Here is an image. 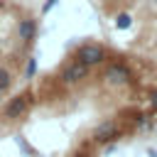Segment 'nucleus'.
<instances>
[{"mask_svg":"<svg viewBox=\"0 0 157 157\" xmlns=\"http://www.w3.org/2000/svg\"><path fill=\"white\" fill-rule=\"evenodd\" d=\"M37 32H39V25H37L34 17H22L17 22V39L22 44H32L37 39Z\"/></svg>","mask_w":157,"mask_h":157,"instance_id":"423d86ee","label":"nucleus"},{"mask_svg":"<svg viewBox=\"0 0 157 157\" xmlns=\"http://www.w3.org/2000/svg\"><path fill=\"white\" fill-rule=\"evenodd\" d=\"M15 142H17L20 147H22V152H25V155H34V150H32V147H29V145L25 142V137H20V135H17V137H15Z\"/></svg>","mask_w":157,"mask_h":157,"instance_id":"9d476101","label":"nucleus"},{"mask_svg":"<svg viewBox=\"0 0 157 157\" xmlns=\"http://www.w3.org/2000/svg\"><path fill=\"white\" fill-rule=\"evenodd\" d=\"M103 81L110 83V86H125V83L132 81V69H130L125 61H113V64L105 66Z\"/></svg>","mask_w":157,"mask_h":157,"instance_id":"7ed1b4c3","label":"nucleus"},{"mask_svg":"<svg viewBox=\"0 0 157 157\" xmlns=\"http://www.w3.org/2000/svg\"><path fill=\"white\" fill-rule=\"evenodd\" d=\"M56 5H59V0H47V2L42 5V15H47V12H52V10L56 7Z\"/></svg>","mask_w":157,"mask_h":157,"instance_id":"9b49d317","label":"nucleus"},{"mask_svg":"<svg viewBox=\"0 0 157 157\" xmlns=\"http://www.w3.org/2000/svg\"><path fill=\"white\" fill-rule=\"evenodd\" d=\"M10 86H12V74L5 66H0V93H5Z\"/></svg>","mask_w":157,"mask_h":157,"instance_id":"6e6552de","label":"nucleus"},{"mask_svg":"<svg viewBox=\"0 0 157 157\" xmlns=\"http://www.w3.org/2000/svg\"><path fill=\"white\" fill-rule=\"evenodd\" d=\"M150 103H152V108L157 110V91H152V93H150Z\"/></svg>","mask_w":157,"mask_h":157,"instance_id":"f8f14e48","label":"nucleus"},{"mask_svg":"<svg viewBox=\"0 0 157 157\" xmlns=\"http://www.w3.org/2000/svg\"><path fill=\"white\" fill-rule=\"evenodd\" d=\"M120 123L118 120H113V118H108V120H103V123H98L96 128H93V132H91V137H93V142H98V145H108V142H115L118 137H120Z\"/></svg>","mask_w":157,"mask_h":157,"instance_id":"20e7f679","label":"nucleus"},{"mask_svg":"<svg viewBox=\"0 0 157 157\" xmlns=\"http://www.w3.org/2000/svg\"><path fill=\"white\" fill-rule=\"evenodd\" d=\"M78 64H83L86 69H93V66H101V64H105V59H108V49L103 47V44H98V42H86V44H81L78 49H76V56H74Z\"/></svg>","mask_w":157,"mask_h":157,"instance_id":"f257e3e1","label":"nucleus"},{"mask_svg":"<svg viewBox=\"0 0 157 157\" xmlns=\"http://www.w3.org/2000/svg\"><path fill=\"white\" fill-rule=\"evenodd\" d=\"M37 74V56H27V64H25V78H34Z\"/></svg>","mask_w":157,"mask_h":157,"instance_id":"1a4fd4ad","label":"nucleus"},{"mask_svg":"<svg viewBox=\"0 0 157 157\" xmlns=\"http://www.w3.org/2000/svg\"><path fill=\"white\" fill-rule=\"evenodd\" d=\"M132 25V15L130 12H118L115 15V29H128Z\"/></svg>","mask_w":157,"mask_h":157,"instance_id":"0eeeda50","label":"nucleus"},{"mask_svg":"<svg viewBox=\"0 0 157 157\" xmlns=\"http://www.w3.org/2000/svg\"><path fill=\"white\" fill-rule=\"evenodd\" d=\"M32 101H34V98H32V93H29V91L12 96V98L5 103V108H2V118H5V120H20V118L29 110Z\"/></svg>","mask_w":157,"mask_h":157,"instance_id":"f03ea898","label":"nucleus"},{"mask_svg":"<svg viewBox=\"0 0 157 157\" xmlns=\"http://www.w3.org/2000/svg\"><path fill=\"white\" fill-rule=\"evenodd\" d=\"M86 74H88V69L74 59V61H69V64H64V66H61V71H59V81H61L64 86H74V83L83 81V78H86Z\"/></svg>","mask_w":157,"mask_h":157,"instance_id":"39448f33","label":"nucleus"},{"mask_svg":"<svg viewBox=\"0 0 157 157\" xmlns=\"http://www.w3.org/2000/svg\"><path fill=\"white\" fill-rule=\"evenodd\" d=\"M74 157H93V155H91V152H86V150H81V152H76Z\"/></svg>","mask_w":157,"mask_h":157,"instance_id":"ddd939ff","label":"nucleus"},{"mask_svg":"<svg viewBox=\"0 0 157 157\" xmlns=\"http://www.w3.org/2000/svg\"><path fill=\"white\" fill-rule=\"evenodd\" d=\"M150 157H157V152H150Z\"/></svg>","mask_w":157,"mask_h":157,"instance_id":"4468645a","label":"nucleus"}]
</instances>
